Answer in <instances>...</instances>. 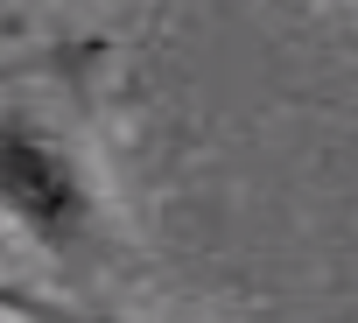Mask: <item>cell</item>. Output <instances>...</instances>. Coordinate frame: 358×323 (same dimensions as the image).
I'll return each mask as SVG.
<instances>
[{"label": "cell", "mask_w": 358, "mask_h": 323, "mask_svg": "<svg viewBox=\"0 0 358 323\" xmlns=\"http://www.w3.org/2000/svg\"><path fill=\"white\" fill-rule=\"evenodd\" d=\"M0 316H8V323H127V316L78 309V302H57V295H43V288H15V281H0Z\"/></svg>", "instance_id": "7a4b0ae2"}, {"label": "cell", "mask_w": 358, "mask_h": 323, "mask_svg": "<svg viewBox=\"0 0 358 323\" xmlns=\"http://www.w3.org/2000/svg\"><path fill=\"white\" fill-rule=\"evenodd\" d=\"M0 323H8V316H0Z\"/></svg>", "instance_id": "277c9868"}, {"label": "cell", "mask_w": 358, "mask_h": 323, "mask_svg": "<svg viewBox=\"0 0 358 323\" xmlns=\"http://www.w3.org/2000/svg\"><path fill=\"white\" fill-rule=\"evenodd\" d=\"M8 253H15V239H8V225H0V260H8Z\"/></svg>", "instance_id": "3957f363"}, {"label": "cell", "mask_w": 358, "mask_h": 323, "mask_svg": "<svg viewBox=\"0 0 358 323\" xmlns=\"http://www.w3.org/2000/svg\"><path fill=\"white\" fill-rule=\"evenodd\" d=\"M85 57L92 50L0 57V225L50 260H85L106 225Z\"/></svg>", "instance_id": "6da1fadb"}]
</instances>
